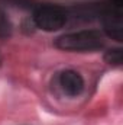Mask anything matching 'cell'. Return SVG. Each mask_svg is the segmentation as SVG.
Listing matches in <instances>:
<instances>
[{
  "instance_id": "obj_7",
  "label": "cell",
  "mask_w": 123,
  "mask_h": 125,
  "mask_svg": "<svg viewBox=\"0 0 123 125\" xmlns=\"http://www.w3.org/2000/svg\"><path fill=\"white\" fill-rule=\"evenodd\" d=\"M0 64H1V57H0Z\"/></svg>"
},
{
  "instance_id": "obj_3",
  "label": "cell",
  "mask_w": 123,
  "mask_h": 125,
  "mask_svg": "<svg viewBox=\"0 0 123 125\" xmlns=\"http://www.w3.org/2000/svg\"><path fill=\"white\" fill-rule=\"evenodd\" d=\"M123 0H110L107 6H104L101 12V23L104 33L114 39L122 41L123 38V18H122Z\"/></svg>"
},
{
  "instance_id": "obj_1",
  "label": "cell",
  "mask_w": 123,
  "mask_h": 125,
  "mask_svg": "<svg viewBox=\"0 0 123 125\" xmlns=\"http://www.w3.org/2000/svg\"><path fill=\"white\" fill-rule=\"evenodd\" d=\"M103 45H104L103 33L94 29L64 33L55 39L57 48L71 52H90V51L100 50Z\"/></svg>"
},
{
  "instance_id": "obj_5",
  "label": "cell",
  "mask_w": 123,
  "mask_h": 125,
  "mask_svg": "<svg viewBox=\"0 0 123 125\" xmlns=\"http://www.w3.org/2000/svg\"><path fill=\"white\" fill-rule=\"evenodd\" d=\"M104 61L110 65H114V67H119L122 65L123 61V52L122 48H110L106 51L104 54Z\"/></svg>"
},
{
  "instance_id": "obj_4",
  "label": "cell",
  "mask_w": 123,
  "mask_h": 125,
  "mask_svg": "<svg viewBox=\"0 0 123 125\" xmlns=\"http://www.w3.org/2000/svg\"><path fill=\"white\" fill-rule=\"evenodd\" d=\"M60 87L70 97H75L84 90V79L75 70H64L58 77Z\"/></svg>"
},
{
  "instance_id": "obj_6",
  "label": "cell",
  "mask_w": 123,
  "mask_h": 125,
  "mask_svg": "<svg viewBox=\"0 0 123 125\" xmlns=\"http://www.w3.org/2000/svg\"><path fill=\"white\" fill-rule=\"evenodd\" d=\"M12 33V23L6 13L0 10V38H7Z\"/></svg>"
},
{
  "instance_id": "obj_2",
  "label": "cell",
  "mask_w": 123,
  "mask_h": 125,
  "mask_svg": "<svg viewBox=\"0 0 123 125\" xmlns=\"http://www.w3.org/2000/svg\"><path fill=\"white\" fill-rule=\"evenodd\" d=\"M67 12L57 4H41L33 12V23L36 28L46 32L61 29L67 23Z\"/></svg>"
}]
</instances>
